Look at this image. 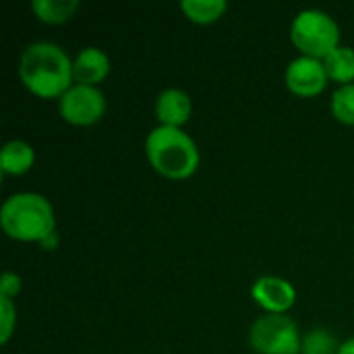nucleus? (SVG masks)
Returning <instances> with one entry per match:
<instances>
[{"instance_id": "f257e3e1", "label": "nucleus", "mask_w": 354, "mask_h": 354, "mask_svg": "<svg viewBox=\"0 0 354 354\" xmlns=\"http://www.w3.org/2000/svg\"><path fill=\"white\" fill-rule=\"evenodd\" d=\"M19 79L41 100H60L73 85V58L54 41H33L19 58Z\"/></svg>"}, {"instance_id": "f03ea898", "label": "nucleus", "mask_w": 354, "mask_h": 354, "mask_svg": "<svg viewBox=\"0 0 354 354\" xmlns=\"http://www.w3.org/2000/svg\"><path fill=\"white\" fill-rule=\"evenodd\" d=\"M0 226L17 243L41 245L56 232V214L48 197L31 191L15 193L0 207Z\"/></svg>"}, {"instance_id": "7ed1b4c3", "label": "nucleus", "mask_w": 354, "mask_h": 354, "mask_svg": "<svg viewBox=\"0 0 354 354\" xmlns=\"http://www.w3.org/2000/svg\"><path fill=\"white\" fill-rule=\"evenodd\" d=\"M145 158L149 166L168 180H187L201 164L199 147L185 129L160 124L145 137Z\"/></svg>"}, {"instance_id": "20e7f679", "label": "nucleus", "mask_w": 354, "mask_h": 354, "mask_svg": "<svg viewBox=\"0 0 354 354\" xmlns=\"http://www.w3.org/2000/svg\"><path fill=\"white\" fill-rule=\"evenodd\" d=\"M290 41L299 50V56H311L319 60L342 46L336 19L319 8H305L297 12L290 23Z\"/></svg>"}, {"instance_id": "39448f33", "label": "nucleus", "mask_w": 354, "mask_h": 354, "mask_svg": "<svg viewBox=\"0 0 354 354\" xmlns=\"http://www.w3.org/2000/svg\"><path fill=\"white\" fill-rule=\"evenodd\" d=\"M249 344L257 354H301L303 336L288 315H261L249 330Z\"/></svg>"}, {"instance_id": "423d86ee", "label": "nucleus", "mask_w": 354, "mask_h": 354, "mask_svg": "<svg viewBox=\"0 0 354 354\" xmlns=\"http://www.w3.org/2000/svg\"><path fill=\"white\" fill-rule=\"evenodd\" d=\"M108 102L100 87L73 85L58 100V114L64 122L73 127H93L106 114Z\"/></svg>"}, {"instance_id": "0eeeda50", "label": "nucleus", "mask_w": 354, "mask_h": 354, "mask_svg": "<svg viewBox=\"0 0 354 354\" xmlns=\"http://www.w3.org/2000/svg\"><path fill=\"white\" fill-rule=\"evenodd\" d=\"M286 89L297 97H315L324 93L330 83L324 60L311 56H297L284 71Z\"/></svg>"}, {"instance_id": "6e6552de", "label": "nucleus", "mask_w": 354, "mask_h": 354, "mask_svg": "<svg viewBox=\"0 0 354 354\" xmlns=\"http://www.w3.org/2000/svg\"><path fill=\"white\" fill-rule=\"evenodd\" d=\"M253 301L270 315H286L297 303V288L280 276H261L251 286Z\"/></svg>"}, {"instance_id": "1a4fd4ad", "label": "nucleus", "mask_w": 354, "mask_h": 354, "mask_svg": "<svg viewBox=\"0 0 354 354\" xmlns=\"http://www.w3.org/2000/svg\"><path fill=\"white\" fill-rule=\"evenodd\" d=\"M156 118L160 127H170V129H183L193 114V100L185 89L178 87H168L160 91L156 97L153 106Z\"/></svg>"}, {"instance_id": "9d476101", "label": "nucleus", "mask_w": 354, "mask_h": 354, "mask_svg": "<svg viewBox=\"0 0 354 354\" xmlns=\"http://www.w3.org/2000/svg\"><path fill=\"white\" fill-rule=\"evenodd\" d=\"M110 75V58L102 48L87 46L73 58V79L77 85L100 87V83Z\"/></svg>"}, {"instance_id": "9b49d317", "label": "nucleus", "mask_w": 354, "mask_h": 354, "mask_svg": "<svg viewBox=\"0 0 354 354\" xmlns=\"http://www.w3.org/2000/svg\"><path fill=\"white\" fill-rule=\"evenodd\" d=\"M35 164V149L23 139H12L2 147L0 170L4 176H23Z\"/></svg>"}, {"instance_id": "f8f14e48", "label": "nucleus", "mask_w": 354, "mask_h": 354, "mask_svg": "<svg viewBox=\"0 0 354 354\" xmlns=\"http://www.w3.org/2000/svg\"><path fill=\"white\" fill-rule=\"evenodd\" d=\"M178 6L183 15L195 25H212L220 21L228 10L226 0H183Z\"/></svg>"}, {"instance_id": "ddd939ff", "label": "nucleus", "mask_w": 354, "mask_h": 354, "mask_svg": "<svg viewBox=\"0 0 354 354\" xmlns=\"http://www.w3.org/2000/svg\"><path fill=\"white\" fill-rule=\"evenodd\" d=\"M324 66L328 71L330 81L338 83V87L354 83V48H336L330 56L324 58Z\"/></svg>"}, {"instance_id": "4468645a", "label": "nucleus", "mask_w": 354, "mask_h": 354, "mask_svg": "<svg viewBox=\"0 0 354 354\" xmlns=\"http://www.w3.org/2000/svg\"><path fill=\"white\" fill-rule=\"evenodd\" d=\"M33 15L46 25H62L73 19L79 10L77 0H33L31 2Z\"/></svg>"}, {"instance_id": "2eb2a0df", "label": "nucleus", "mask_w": 354, "mask_h": 354, "mask_svg": "<svg viewBox=\"0 0 354 354\" xmlns=\"http://www.w3.org/2000/svg\"><path fill=\"white\" fill-rule=\"evenodd\" d=\"M340 344L336 336L326 328H315L303 336L301 354H338Z\"/></svg>"}, {"instance_id": "dca6fc26", "label": "nucleus", "mask_w": 354, "mask_h": 354, "mask_svg": "<svg viewBox=\"0 0 354 354\" xmlns=\"http://www.w3.org/2000/svg\"><path fill=\"white\" fill-rule=\"evenodd\" d=\"M330 110L338 122L346 127H354V83L342 85L332 93Z\"/></svg>"}, {"instance_id": "f3484780", "label": "nucleus", "mask_w": 354, "mask_h": 354, "mask_svg": "<svg viewBox=\"0 0 354 354\" xmlns=\"http://www.w3.org/2000/svg\"><path fill=\"white\" fill-rule=\"evenodd\" d=\"M17 328V307L10 299H0V344H8Z\"/></svg>"}, {"instance_id": "a211bd4d", "label": "nucleus", "mask_w": 354, "mask_h": 354, "mask_svg": "<svg viewBox=\"0 0 354 354\" xmlns=\"http://www.w3.org/2000/svg\"><path fill=\"white\" fill-rule=\"evenodd\" d=\"M21 292V276L15 272H4L0 278V299H15Z\"/></svg>"}, {"instance_id": "6ab92c4d", "label": "nucleus", "mask_w": 354, "mask_h": 354, "mask_svg": "<svg viewBox=\"0 0 354 354\" xmlns=\"http://www.w3.org/2000/svg\"><path fill=\"white\" fill-rule=\"evenodd\" d=\"M338 354H354V336L353 338H348V340H344V342L340 344Z\"/></svg>"}, {"instance_id": "aec40b11", "label": "nucleus", "mask_w": 354, "mask_h": 354, "mask_svg": "<svg viewBox=\"0 0 354 354\" xmlns=\"http://www.w3.org/2000/svg\"><path fill=\"white\" fill-rule=\"evenodd\" d=\"M56 245H58V234H56V232H54L52 236H48V239L41 243V247H44V249H48V251L56 249Z\"/></svg>"}]
</instances>
